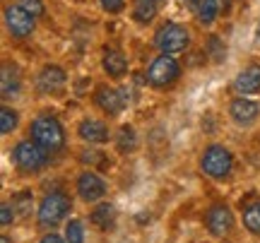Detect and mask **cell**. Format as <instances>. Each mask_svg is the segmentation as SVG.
<instances>
[{"instance_id": "1", "label": "cell", "mask_w": 260, "mask_h": 243, "mask_svg": "<svg viewBox=\"0 0 260 243\" xmlns=\"http://www.w3.org/2000/svg\"><path fill=\"white\" fill-rule=\"evenodd\" d=\"M29 137L37 142L39 147H44L51 157L60 154L65 150V145H68V135H65L63 123L58 121V116L48 111L39 113L37 118L29 123Z\"/></svg>"}, {"instance_id": "4", "label": "cell", "mask_w": 260, "mask_h": 243, "mask_svg": "<svg viewBox=\"0 0 260 243\" xmlns=\"http://www.w3.org/2000/svg\"><path fill=\"white\" fill-rule=\"evenodd\" d=\"M200 171L212 181H226L234 171V154L226 145H207L200 154Z\"/></svg>"}, {"instance_id": "30", "label": "cell", "mask_w": 260, "mask_h": 243, "mask_svg": "<svg viewBox=\"0 0 260 243\" xmlns=\"http://www.w3.org/2000/svg\"><path fill=\"white\" fill-rule=\"evenodd\" d=\"M39 243H68V241H65V236H58L56 231H48V234L39 238Z\"/></svg>"}, {"instance_id": "2", "label": "cell", "mask_w": 260, "mask_h": 243, "mask_svg": "<svg viewBox=\"0 0 260 243\" xmlns=\"http://www.w3.org/2000/svg\"><path fill=\"white\" fill-rule=\"evenodd\" d=\"M73 212V197L63 193V190H51L41 197V202L37 207V224L44 231H53L56 226H60Z\"/></svg>"}, {"instance_id": "21", "label": "cell", "mask_w": 260, "mask_h": 243, "mask_svg": "<svg viewBox=\"0 0 260 243\" xmlns=\"http://www.w3.org/2000/svg\"><path fill=\"white\" fill-rule=\"evenodd\" d=\"M205 56L210 58L212 63H224L226 60V44H224V39L217 37V34H210L205 39Z\"/></svg>"}, {"instance_id": "7", "label": "cell", "mask_w": 260, "mask_h": 243, "mask_svg": "<svg viewBox=\"0 0 260 243\" xmlns=\"http://www.w3.org/2000/svg\"><path fill=\"white\" fill-rule=\"evenodd\" d=\"M3 22H5L10 39H15V41L29 39L37 29V17L29 15L22 5H5L3 8Z\"/></svg>"}, {"instance_id": "23", "label": "cell", "mask_w": 260, "mask_h": 243, "mask_svg": "<svg viewBox=\"0 0 260 243\" xmlns=\"http://www.w3.org/2000/svg\"><path fill=\"white\" fill-rule=\"evenodd\" d=\"M10 202H12L19 219H27L31 215V207H34V195H31V190H17Z\"/></svg>"}, {"instance_id": "17", "label": "cell", "mask_w": 260, "mask_h": 243, "mask_svg": "<svg viewBox=\"0 0 260 243\" xmlns=\"http://www.w3.org/2000/svg\"><path fill=\"white\" fill-rule=\"evenodd\" d=\"M113 147L118 154H133V152H138L140 147V137H138V130H135V125H130V123H123L121 128L116 130V137H113Z\"/></svg>"}, {"instance_id": "26", "label": "cell", "mask_w": 260, "mask_h": 243, "mask_svg": "<svg viewBox=\"0 0 260 243\" xmlns=\"http://www.w3.org/2000/svg\"><path fill=\"white\" fill-rule=\"evenodd\" d=\"M80 161H82V164H87L89 168L106 166V157L102 154V150H89V147H84V150L80 152Z\"/></svg>"}, {"instance_id": "14", "label": "cell", "mask_w": 260, "mask_h": 243, "mask_svg": "<svg viewBox=\"0 0 260 243\" xmlns=\"http://www.w3.org/2000/svg\"><path fill=\"white\" fill-rule=\"evenodd\" d=\"M102 67L111 80H123L128 75V58L121 48L116 46H104L102 48Z\"/></svg>"}, {"instance_id": "19", "label": "cell", "mask_w": 260, "mask_h": 243, "mask_svg": "<svg viewBox=\"0 0 260 243\" xmlns=\"http://www.w3.org/2000/svg\"><path fill=\"white\" fill-rule=\"evenodd\" d=\"M89 224H92L94 229H99V231L113 229V224H116V207H113L111 202H99V205L89 212Z\"/></svg>"}, {"instance_id": "27", "label": "cell", "mask_w": 260, "mask_h": 243, "mask_svg": "<svg viewBox=\"0 0 260 243\" xmlns=\"http://www.w3.org/2000/svg\"><path fill=\"white\" fill-rule=\"evenodd\" d=\"M17 5H22L29 15H34L37 19L46 17V3H44V0H19Z\"/></svg>"}, {"instance_id": "25", "label": "cell", "mask_w": 260, "mask_h": 243, "mask_svg": "<svg viewBox=\"0 0 260 243\" xmlns=\"http://www.w3.org/2000/svg\"><path fill=\"white\" fill-rule=\"evenodd\" d=\"M65 241L68 243H84V226L80 219H68L65 222Z\"/></svg>"}, {"instance_id": "10", "label": "cell", "mask_w": 260, "mask_h": 243, "mask_svg": "<svg viewBox=\"0 0 260 243\" xmlns=\"http://www.w3.org/2000/svg\"><path fill=\"white\" fill-rule=\"evenodd\" d=\"M123 92H125V89H116V87H109V84H96V89H94V94H92V101L104 116L116 118V116L123 113L125 101H128Z\"/></svg>"}, {"instance_id": "5", "label": "cell", "mask_w": 260, "mask_h": 243, "mask_svg": "<svg viewBox=\"0 0 260 243\" xmlns=\"http://www.w3.org/2000/svg\"><path fill=\"white\" fill-rule=\"evenodd\" d=\"M193 44V34L186 24H178V22H167L164 27L157 29L154 34V46L159 48V53H169V56H178L188 51Z\"/></svg>"}, {"instance_id": "8", "label": "cell", "mask_w": 260, "mask_h": 243, "mask_svg": "<svg viewBox=\"0 0 260 243\" xmlns=\"http://www.w3.org/2000/svg\"><path fill=\"white\" fill-rule=\"evenodd\" d=\"M203 224L210 236H214V238H226V236L234 231L236 219H234V212L229 205L214 202V205L207 207V212H205V217H203Z\"/></svg>"}, {"instance_id": "22", "label": "cell", "mask_w": 260, "mask_h": 243, "mask_svg": "<svg viewBox=\"0 0 260 243\" xmlns=\"http://www.w3.org/2000/svg\"><path fill=\"white\" fill-rule=\"evenodd\" d=\"M243 229L251 236L260 238V200L246 205V210H243Z\"/></svg>"}, {"instance_id": "33", "label": "cell", "mask_w": 260, "mask_h": 243, "mask_svg": "<svg viewBox=\"0 0 260 243\" xmlns=\"http://www.w3.org/2000/svg\"><path fill=\"white\" fill-rule=\"evenodd\" d=\"M157 3H164V0H157Z\"/></svg>"}, {"instance_id": "28", "label": "cell", "mask_w": 260, "mask_h": 243, "mask_svg": "<svg viewBox=\"0 0 260 243\" xmlns=\"http://www.w3.org/2000/svg\"><path fill=\"white\" fill-rule=\"evenodd\" d=\"M17 219V212H15V207L12 202H3L0 205V224L3 226H12V222Z\"/></svg>"}, {"instance_id": "9", "label": "cell", "mask_w": 260, "mask_h": 243, "mask_svg": "<svg viewBox=\"0 0 260 243\" xmlns=\"http://www.w3.org/2000/svg\"><path fill=\"white\" fill-rule=\"evenodd\" d=\"M75 193H77V197H80L82 202L92 205V202H99V200L109 193V183H106L96 171L84 168V171H80L77 178H75Z\"/></svg>"}, {"instance_id": "15", "label": "cell", "mask_w": 260, "mask_h": 243, "mask_svg": "<svg viewBox=\"0 0 260 243\" xmlns=\"http://www.w3.org/2000/svg\"><path fill=\"white\" fill-rule=\"evenodd\" d=\"M232 89L243 96L260 94V63H248L246 67H241V73L234 77Z\"/></svg>"}, {"instance_id": "12", "label": "cell", "mask_w": 260, "mask_h": 243, "mask_svg": "<svg viewBox=\"0 0 260 243\" xmlns=\"http://www.w3.org/2000/svg\"><path fill=\"white\" fill-rule=\"evenodd\" d=\"M260 116V103L255 99H248V96H234L232 101H229V118H232L236 125H241V128H251L253 123L258 121Z\"/></svg>"}, {"instance_id": "6", "label": "cell", "mask_w": 260, "mask_h": 243, "mask_svg": "<svg viewBox=\"0 0 260 243\" xmlns=\"http://www.w3.org/2000/svg\"><path fill=\"white\" fill-rule=\"evenodd\" d=\"M178 77H181V63L176 60V56L169 53H159L145 73V80L152 89H169L171 84L178 82Z\"/></svg>"}, {"instance_id": "29", "label": "cell", "mask_w": 260, "mask_h": 243, "mask_svg": "<svg viewBox=\"0 0 260 243\" xmlns=\"http://www.w3.org/2000/svg\"><path fill=\"white\" fill-rule=\"evenodd\" d=\"M99 5H102V10L109 12V15H121L128 3H125V0H99Z\"/></svg>"}, {"instance_id": "13", "label": "cell", "mask_w": 260, "mask_h": 243, "mask_svg": "<svg viewBox=\"0 0 260 243\" xmlns=\"http://www.w3.org/2000/svg\"><path fill=\"white\" fill-rule=\"evenodd\" d=\"M77 137L87 145H104L111 137V130H109V123L102 121V118H94V116H84L82 121L77 123Z\"/></svg>"}, {"instance_id": "16", "label": "cell", "mask_w": 260, "mask_h": 243, "mask_svg": "<svg viewBox=\"0 0 260 243\" xmlns=\"http://www.w3.org/2000/svg\"><path fill=\"white\" fill-rule=\"evenodd\" d=\"M0 94L3 99L10 101V99H17L22 94V73L15 63H3V73H0Z\"/></svg>"}, {"instance_id": "18", "label": "cell", "mask_w": 260, "mask_h": 243, "mask_svg": "<svg viewBox=\"0 0 260 243\" xmlns=\"http://www.w3.org/2000/svg\"><path fill=\"white\" fill-rule=\"evenodd\" d=\"M157 12H159V3L157 0H133L130 5V17L135 24L140 27H147L157 19Z\"/></svg>"}, {"instance_id": "11", "label": "cell", "mask_w": 260, "mask_h": 243, "mask_svg": "<svg viewBox=\"0 0 260 243\" xmlns=\"http://www.w3.org/2000/svg\"><path fill=\"white\" fill-rule=\"evenodd\" d=\"M68 87V73L58 63H46L37 73V89L46 96H60Z\"/></svg>"}, {"instance_id": "24", "label": "cell", "mask_w": 260, "mask_h": 243, "mask_svg": "<svg viewBox=\"0 0 260 243\" xmlns=\"http://www.w3.org/2000/svg\"><path fill=\"white\" fill-rule=\"evenodd\" d=\"M17 128H19V111H15L8 103H3V109H0V132L3 135H12Z\"/></svg>"}, {"instance_id": "31", "label": "cell", "mask_w": 260, "mask_h": 243, "mask_svg": "<svg viewBox=\"0 0 260 243\" xmlns=\"http://www.w3.org/2000/svg\"><path fill=\"white\" fill-rule=\"evenodd\" d=\"M186 5L193 10V12H198V8H200V0H186Z\"/></svg>"}, {"instance_id": "20", "label": "cell", "mask_w": 260, "mask_h": 243, "mask_svg": "<svg viewBox=\"0 0 260 243\" xmlns=\"http://www.w3.org/2000/svg\"><path fill=\"white\" fill-rule=\"evenodd\" d=\"M222 10H224V0H200V8H198L200 27H212L214 22L219 19Z\"/></svg>"}, {"instance_id": "32", "label": "cell", "mask_w": 260, "mask_h": 243, "mask_svg": "<svg viewBox=\"0 0 260 243\" xmlns=\"http://www.w3.org/2000/svg\"><path fill=\"white\" fill-rule=\"evenodd\" d=\"M0 243H12V238H10L8 234H3V238H0Z\"/></svg>"}, {"instance_id": "3", "label": "cell", "mask_w": 260, "mask_h": 243, "mask_svg": "<svg viewBox=\"0 0 260 243\" xmlns=\"http://www.w3.org/2000/svg\"><path fill=\"white\" fill-rule=\"evenodd\" d=\"M10 159H12V166L17 168V173H22V176H37V173H41L48 166L51 154L44 147H39L31 137H27V140H19L12 147Z\"/></svg>"}]
</instances>
